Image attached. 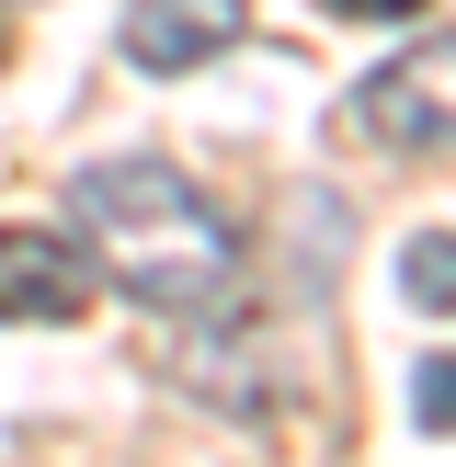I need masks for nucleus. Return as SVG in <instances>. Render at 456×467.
I'll use <instances>...</instances> for the list:
<instances>
[{"instance_id": "nucleus-1", "label": "nucleus", "mask_w": 456, "mask_h": 467, "mask_svg": "<svg viewBox=\"0 0 456 467\" xmlns=\"http://www.w3.org/2000/svg\"><path fill=\"white\" fill-rule=\"evenodd\" d=\"M68 228H80V251L126 296H149V308H171V319H217L228 308L240 240H228V217L171 171V160L137 149V160H91V171H68Z\"/></svg>"}, {"instance_id": "nucleus-2", "label": "nucleus", "mask_w": 456, "mask_h": 467, "mask_svg": "<svg viewBox=\"0 0 456 467\" xmlns=\"http://www.w3.org/2000/svg\"><path fill=\"white\" fill-rule=\"evenodd\" d=\"M342 126L365 137V149H456V35H422L399 46L388 68H365L354 91H342Z\"/></svg>"}, {"instance_id": "nucleus-3", "label": "nucleus", "mask_w": 456, "mask_h": 467, "mask_svg": "<svg viewBox=\"0 0 456 467\" xmlns=\"http://www.w3.org/2000/svg\"><path fill=\"white\" fill-rule=\"evenodd\" d=\"M91 296H103V263L80 251V228H0V319L68 331L91 319Z\"/></svg>"}, {"instance_id": "nucleus-4", "label": "nucleus", "mask_w": 456, "mask_h": 467, "mask_svg": "<svg viewBox=\"0 0 456 467\" xmlns=\"http://www.w3.org/2000/svg\"><path fill=\"white\" fill-rule=\"evenodd\" d=\"M240 35H251V0H137L126 12V57L149 68V80H194V68H217Z\"/></svg>"}, {"instance_id": "nucleus-5", "label": "nucleus", "mask_w": 456, "mask_h": 467, "mask_svg": "<svg viewBox=\"0 0 456 467\" xmlns=\"http://www.w3.org/2000/svg\"><path fill=\"white\" fill-rule=\"evenodd\" d=\"M399 296L422 319H456V228H422V240L399 251Z\"/></svg>"}, {"instance_id": "nucleus-6", "label": "nucleus", "mask_w": 456, "mask_h": 467, "mask_svg": "<svg viewBox=\"0 0 456 467\" xmlns=\"http://www.w3.org/2000/svg\"><path fill=\"white\" fill-rule=\"evenodd\" d=\"M410 422H422V433H456V354H433L422 377H410Z\"/></svg>"}, {"instance_id": "nucleus-7", "label": "nucleus", "mask_w": 456, "mask_h": 467, "mask_svg": "<svg viewBox=\"0 0 456 467\" xmlns=\"http://www.w3.org/2000/svg\"><path fill=\"white\" fill-rule=\"evenodd\" d=\"M319 12H342V23H410L422 0H319Z\"/></svg>"}]
</instances>
